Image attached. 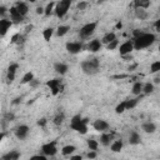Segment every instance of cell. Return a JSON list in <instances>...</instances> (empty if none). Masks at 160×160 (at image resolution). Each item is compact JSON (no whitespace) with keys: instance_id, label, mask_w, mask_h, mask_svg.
Listing matches in <instances>:
<instances>
[{"instance_id":"obj_1","label":"cell","mask_w":160,"mask_h":160,"mask_svg":"<svg viewBox=\"0 0 160 160\" xmlns=\"http://www.w3.org/2000/svg\"><path fill=\"white\" fill-rule=\"evenodd\" d=\"M155 40H156V38H155V35L153 33H143L138 38L133 39L134 49L135 50H142V49L149 48L150 45H153L155 43Z\"/></svg>"},{"instance_id":"obj_2","label":"cell","mask_w":160,"mask_h":160,"mask_svg":"<svg viewBox=\"0 0 160 160\" xmlns=\"http://www.w3.org/2000/svg\"><path fill=\"white\" fill-rule=\"evenodd\" d=\"M99 59H89L82 63V70L88 75H94L99 71Z\"/></svg>"},{"instance_id":"obj_3","label":"cell","mask_w":160,"mask_h":160,"mask_svg":"<svg viewBox=\"0 0 160 160\" xmlns=\"http://www.w3.org/2000/svg\"><path fill=\"white\" fill-rule=\"evenodd\" d=\"M70 126L73 130L80 133V134H86L88 133V124H85L83 122V118L80 115H75L73 116L71 119V123H70Z\"/></svg>"},{"instance_id":"obj_4","label":"cell","mask_w":160,"mask_h":160,"mask_svg":"<svg viewBox=\"0 0 160 160\" xmlns=\"http://www.w3.org/2000/svg\"><path fill=\"white\" fill-rule=\"evenodd\" d=\"M71 5V0H60L58 4H55V9L54 13L58 18H64L68 13V10L70 9Z\"/></svg>"},{"instance_id":"obj_5","label":"cell","mask_w":160,"mask_h":160,"mask_svg":"<svg viewBox=\"0 0 160 160\" xmlns=\"http://www.w3.org/2000/svg\"><path fill=\"white\" fill-rule=\"evenodd\" d=\"M46 85L50 88L53 95H58L60 91H63V84L60 79H51L49 82H46Z\"/></svg>"},{"instance_id":"obj_6","label":"cell","mask_w":160,"mask_h":160,"mask_svg":"<svg viewBox=\"0 0 160 160\" xmlns=\"http://www.w3.org/2000/svg\"><path fill=\"white\" fill-rule=\"evenodd\" d=\"M96 26H98V23L96 22H91V23H88V24H85L82 29H80V38H88V36H90L94 31H95V29H96Z\"/></svg>"},{"instance_id":"obj_7","label":"cell","mask_w":160,"mask_h":160,"mask_svg":"<svg viewBox=\"0 0 160 160\" xmlns=\"http://www.w3.org/2000/svg\"><path fill=\"white\" fill-rule=\"evenodd\" d=\"M66 50H68V53H70V54H73V55H76V54H79V53H82L83 51V49H84V46H83V44L80 43V42H71V43H66Z\"/></svg>"},{"instance_id":"obj_8","label":"cell","mask_w":160,"mask_h":160,"mask_svg":"<svg viewBox=\"0 0 160 160\" xmlns=\"http://www.w3.org/2000/svg\"><path fill=\"white\" fill-rule=\"evenodd\" d=\"M42 151L44 155L46 156H54L56 153H58V149H56V142H50V143H46L42 146Z\"/></svg>"},{"instance_id":"obj_9","label":"cell","mask_w":160,"mask_h":160,"mask_svg":"<svg viewBox=\"0 0 160 160\" xmlns=\"http://www.w3.org/2000/svg\"><path fill=\"white\" fill-rule=\"evenodd\" d=\"M134 50V44L133 40H128V42L123 43L119 46V53L120 55H126V54H131V51Z\"/></svg>"},{"instance_id":"obj_10","label":"cell","mask_w":160,"mask_h":160,"mask_svg":"<svg viewBox=\"0 0 160 160\" xmlns=\"http://www.w3.org/2000/svg\"><path fill=\"white\" fill-rule=\"evenodd\" d=\"M9 11H10V20H11L13 24H19V23H22L24 20V16H22L19 14V11L16 10L15 6H11Z\"/></svg>"},{"instance_id":"obj_11","label":"cell","mask_w":160,"mask_h":160,"mask_svg":"<svg viewBox=\"0 0 160 160\" xmlns=\"http://www.w3.org/2000/svg\"><path fill=\"white\" fill-rule=\"evenodd\" d=\"M93 128L96 131L104 133V131H106L109 129V124L105 122V120H103V119H98V120H95V122L93 123Z\"/></svg>"},{"instance_id":"obj_12","label":"cell","mask_w":160,"mask_h":160,"mask_svg":"<svg viewBox=\"0 0 160 160\" xmlns=\"http://www.w3.org/2000/svg\"><path fill=\"white\" fill-rule=\"evenodd\" d=\"M19 69V65L16 63H13L9 65L8 68V75H6V79H8V83H13L14 79H15V74H16V70Z\"/></svg>"},{"instance_id":"obj_13","label":"cell","mask_w":160,"mask_h":160,"mask_svg":"<svg viewBox=\"0 0 160 160\" xmlns=\"http://www.w3.org/2000/svg\"><path fill=\"white\" fill-rule=\"evenodd\" d=\"M29 134V126L28 125H20L16 130H15V135L18 139L20 140H24Z\"/></svg>"},{"instance_id":"obj_14","label":"cell","mask_w":160,"mask_h":160,"mask_svg":"<svg viewBox=\"0 0 160 160\" xmlns=\"http://www.w3.org/2000/svg\"><path fill=\"white\" fill-rule=\"evenodd\" d=\"M13 25L11 23V20H8V19H0V36H4L9 28Z\"/></svg>"},{"instance_id":"obj_15","label":"cell","mask_w":160,"mask_h":160,"mask_svg":"<svg viewBox=\"0 0 160 160\" xmlns=\"http://www.w3.org/2000/svg\"><path fill=\"white\" fill-rule=\"evenodd\" d=\"M102 42H100L99 39H94L88 44V50L91 51V53H98L100 49H102Z\"/></svg>"},{"instance_id":"obj_16","label":"cell","mask_w":160,"mask_h":160,"mask_svg":"<svg viewBox=\"0 0 160 160\" xmlns=\"http://www.w3.org/2000/svg\"><path fill=\"white\" fill-rule=\"evenodd\" d=\"M143 98V95L140 94V95H138V98H135V99H129V100H125V108H126V110H130V109H134L138 104H139V102H140V99Z\"/></svg>"},{"instance_id":"obj_17","label":"cell","mask_w":160,"mask_h":160,"mask_svg":"<svg viewBox=\"0 0 160 160\" xmlns=\"http://www.w3.org/2000/svg\"><path fill=\"white\" fill-rule=\"evenodd\" d=\"M142 129L146 133V134H154L156 131V125L153 123V122H148V123H144L142 125Z\"/></svg>"},{"instance_id":"obj_18","label":"cell","mask_w":160,"mask_h":160,"mask_svg":"<svg viewBox=\"0 0 160 160\" xmlns=\"http://www.w3.org/2000/svg\"><path fill=\"white\" fill-rule=\"evenodd\" d=\"M123 146H124L123 140H115L114 143L110 144V150L113 153H120V151L123 150Z\"/></svg>"},{"instance_id":"obj_19","label":"cell","mask_w":160,"mask_h":160,"mask_svg":"<svg viewBox=\"0 0 160 160\" xmlns=\"http://www.w3.org/2000/svg\"><path fill=\"white\" fill-rule=\"evenodd\" d=\"M15 8H16V10L19 11V14L22 16H25L28 14V11H29V6L25 3H16Z\"/></svg>"},{"instance_id":"obj_20","label":"cell","mask_w":160,"mask_h":160,"mask_svg":"<svg viewBox=\"0 0 160 160\" xmlns=\"http://www.w3.org/2000/svg\"><path fill=\"white\" fill-rule=\"evenodd\" d=\"M54 69H55V71H56L58 74H60V75H65L69 68H68V65H66V64H63V63H56V64L54 65Z\"/></svg>"},{"instance_id":"obj_21","label":"cell","mask_w":160,"mask_h":160,"mask_svg":"<svg viewBox=\"0 0 160 160\" xmlns=\"http://www.w3.org/2000/svg\"><path fill=\"white\" fill-rule=\"evenodd\" d=\"M135 16L140 20H145L148 19V11L146 9H143V8H135Z\"/></svg>"},{"instance_id":"obj_22","label":"cell","mask_w":160,"mask_h":160,"mask_svg":"<svg viewBox=\"0 0 160 160\" xmlns=\"http://www.w3.org/2000/svg\"><path fill=\"white\" fill-rule=\"evenodd\" d=\"M142 91H143V83H142V82H135V83L133 84L131 93H133L135 96H138V95H140V94H143Z\"/></svg>"},{"instance_id":"obj_23","label":"cell","mask_w":160,"mask_h":160,"mask_svg":"<svg viewBox=\"0 0 160 160\" xmlns=\"http://www.w3.org/2000/svg\"><path fill=\"white\" fill-rule=\"evenodd\" d=\"M129 144L130 145H138L140 144V135L136 131H133L129 136Z\"/></svg>"},{"instance_id":"obj_24","label":"cell","mask_w":160,"mask_h":160,"mask_svg":"<svg viewBox=\"0 0 160 160\" xmlns=\"http://www.w3.org/2000/svg\"><path fill=\"white\" fill-rule=\"evenodd\" d=\"M111 138L113 136L110 134L104 133V134H102V136H100V143H102L104 146H109L110 143H111Z\"/></svg>"},{"instance_id":"obj_25","label":"cell","mask_w":160,"mask_h":160,"mask_svg":"<svg viewBox=\"0 0 160 160\" xmlns=\"http://www.w3.org/2000/svg\"><path fill=\"white\" fill-rule=\"evenodd\" d=\"M116 39V35H115V33H108V34H105L104 36H103V39H102V44H109L110 42H113V40H115Z\"/></svg>"},{"instance_id":"obj_26","label":"cell","mask_w":160,"mask_h":160,"mask_svg":"<svg viewBox=\"0 0 160 160\" xmlns=\"http://www.w3.org/2000/svg\"><path fill=\"white\" fill-rule=\"evenodd\" d=\"M19 158H20V153L16 151V150H13V151H10V153H8L3 156L4 160H18Z\"/></svg>"},{"instance_id":"obj_27","label":"cell","mask_w":160,"mask_h":160,"mask_svg":"<svg viewBox=\"0 0 160 160\" xmlns=\"http://www.w3.org/2000/svg\"><path fill=\"white\" fill-rule=\"evenodd\" d=\"M69 30H70V26H69V25H60V26L56 29V36L62 38V36H64L65 34H68Z\"/></svg>"},{"instance_id":"obj_28","label":"cell","mask_w":160,"mask_h":160,"mask_svg":"<svg viewBox=\"0 0 160 160\" xmlns=\"http://www.w3.org/2000/svg\"><path fill=\"white\" fill-rule=\"evenodd\" d=\"M75 150H76V148H75L74 145H65V146H63V149H62V154H63L64 156H69V155H71Z\"/></svg>"},{"instance_id":"obj_29","label":"cell","mask_w":160,"mask_h":160,"mask_svg":"<svg viewBox=\"0 0 160 160\" xmlns=\"http://www.w3.org/2000/svg\"><path fill=\"white\" fill-rule=\"evenodd\" d=\"M64 120H65V114L62 111V113H58L56 115H55V118H54V124L55 125H62L63 123H64Z\"/></svg>"},{"instance_id":"obj_30","label":"cell","mask_w":160,"mask_h":160,"mask_svg":"<svg viewBox=\"0 0 160 160\" xmlns=\"http://www.w3.org/2000/svg\"><path fill=\"white\" fill-rule=\"evenodd\" d=\"M144 95H149L151 93H154V84L153 83H146V84H143V91H142Z\"/></svg>"},{"instance_id":"obj_31","label":"cell","mask_w":160,"mask_h":160,"mask_svg":"<svg viewBox=\"0 0 160 160\" xmlns=\"http://www.w3.org/2000/svg\"><path fill=\"white\" fill-rule=\"evenodd\" d=\"M53 34H54V29H53V28H46V29H44V31H43V38H44L45 42H50Z\"/></svg>"},{"instance_id":"obj_32","label":"cell","mask_w":160,"mask_h":160,"mask_svg":"<svg viewBox=\"0 0 160 160\" xmlns=\"http://www.w3.org/2000/svg\"><path fill=\"white\" fill-rule=\"evenodd\" d=\"M54 9H55V3H54V2H50V3L44 8V15H45V16H50L51 13L54 11Z\"/></svg>"},{"instance_id":"obj_33","label":"cell","mask_w":160,"mask_h":160,"mask_svg":"<svg viewBox=\"0 0 160 160\" xmlns=\"http://www.w3.org/2000/svg\"><path fill=\"white\" fill-rule=\"evenodd\" d=\"M33 79H34V74L31 71H28L23 76V79H22V84H29V82H30V80H33Z\"/></svg>"},{"instance_id":"obj_34","label":"cell","mask_w":160,"mask_h":160,"mask_svg":"<svg viewBox=\"0 0 160 160\" xmlns=\"http://www.w3.org/2000/svg\"><path fill=\"white\" fill-rule=\"evenodd\" d=\"M125 110H126V108H125V100H124V102H122L120 104H118L116 108H115V113L116 114H123Z\"/></svg>"},{"instance_id":"obj_35","label":"cell","mask_w":160,"mask_h":160,"mask_svg":"<svg viewBox=\"0 0 160 160\" xmlns=\"http://www.w3.org/2000/svg\"><path fill=\"white\" fill-rule=\"evenodd\" d=\"M160 71V62H154L151 65H150V73L153 74H156Z\"/></svg>"},{"instance_id":"obj_36","label":"cell","mask_w":160,"mask_h":160,"mask_svg":"<svg viewBox=\"0 0 160 160\" xmlns=\"http://www.w3.org/2000/svg\"><path fill=\"white\" fill-rule=\"evenodd\" d=\"M88 146H89V149H90V150H98V146H99V144H98V142H96V140L89 139V140H88Z\"/></svg>"},{"instance_id":"obj_37","label":"cell","mask_w":160,"mask_h":160,"mask_svg":"<svg viewBox=\"0 0 160 160\" xmlns=\"http://www.w3.org/2000/svg\"><path fill=\"white\" fill-rule=\"evenodd\" d=\"M118 46H119V42H118L116 39L113 40V42H110L109 44H106V49H108V50H115Z\"/></svg>"},{"instance_id":"obj_38","label":"cell","mask_w":160,"mask_h":160,"mask_svg":"<svg viewBox=\"0 0 160 160\" xmlns=\"http://www.w3.org/2000/svg\"><path fill=\"white\" fill-rule=\"evenodd\" d=\"M150 6V0H139V8L148 9Z\"/></svg>"},{"instance_id":"obj_39","label":"cell","mask_w":160,"mask_h":160,"mask_svg":"<svg viewBox=\"0 0 160 160\" xmlns=\"http://www.w3.org/2000/svg\"><path fill=\"white\" fill-rule=\"evenodd\" d=\"M14 119H15L14 113H6L5 116H4V120H5V122H14Z\"/></svg>"},{"instance_id":"obj_40","label":"cell","mask_w":160,"mask_h":160,"mask_svg":"<svg viewBox=\"0 0 160 160\" xmlns=\"http://www.w3.org/2000/svg\"><path fill=\"white\" fill-rule=\"evenodd\" d=\"M76 8H78V10H85L86 8H88V3L86 2H80V3H78V5H76Z\"/></svg>"},{"instance_id":"obj_41","label":"cell","mask_w":160,"mask_h":160,"mask_svg":"<svg viewBox=\"0 0 160 160\" xmlns=\"http://www.w3.org/2000/svg\"><path fill=\"white\" fill-rule=\"evenodd\" d=\"M46 123H48V120H46L45 118H42V119H39V120H38V123H36V124H38L39 126H42V128H44V126L46 125Z\"/></svg>"},{"instance_id":"obj_42","label":"cell","mask_w":160,"mask_h":160,"mask_svg":"<svg viewBox=\"0 0 160 160\" xmlns=\"http://www.w3.org/2000/svg\"><path fill=\"white\" fill-rule=\"evenodd\" d=\"M46 155H34L30 158V160H46Z\"/></svg>"},{"instance_id":"obj_43","label":"cell","mask_w":160,"mask_h":160,"mask_svg":"<svg viewBox=\"0 0 160 160\" xmlns=\"http://www.w3.org/2000/svg\"><path fill=\"white\" fill-rule=\"evenodd\" d=\"M88 159H95L96 156H98V154H96V150H90L89 153H88Z\"/></svg>"},{"instance_id":"obj_44","label":"cell","mask_w":160,"mask_h":160,"mask_svg":"<svg viewBox=\"0 0 160 160\" xmlns=\"http://www.w3.org/2000/svg\"><path fill=\"white\" fill-rule=\"evenodd\" d=\"M29 85L31 86V88H36L38 85H39V80L38 79H33V80H30V82H29Z\"/></svg>"},{"instance_id":"obj_45","label":"cell","mask_w":160,"mask_h":160,"mask_svg":"<svg viewBox=\"0 0 160 160\" xmlns=\"http://www.w3.org/2000/svg\"><path fill=\"white\" fill-rule=\"evenodd\" d=\"M22 102H23V98H22V96H18V98H15V99L13 100L11 104H13V105H18V104L22 103Z\"/></svg>"},{"instance_id":"obj_46","label":"cell","mask_w":160,"mask_h":160,"mask_svg":"<svg viewBox=\"0 0 160 160\" xmlns=\"http://www.w3.org/2000/svg\"><path fill=\"white\" fill-rule=\"evenodd\" d=\"M8 13V9L5 8V6H0V18H4V15Z\"/></svg>"},{"instance_id":"obj_47","label":"cell","mask_w":160,"mask_h":160,"mask_svg":"<svg viewBox=\"0 0 160 160\" xmlns=\"http://www.w3.org/2000/svg\"><path fill=\"white\" fill-rule=\"evenodd\" d=\"M19 38H20V35H19V34H15V35H13V38H11V40H10V43H11V44H15V43H18V42H19Z\"/></svg>"},{"instance_id":"obj_48","label":"cell","mask_w":160,"mask_h":160,"mask_svg":"<svg viewBox=\"0 0 160 160\" xmlns=\"http://www.w3.org/2000/svg\"><path fill=\"white\" fill-rule=\"evenodd\" d=\"M142 34H143V31L140 30V29H135V30L133 31V39H134V38H138L139 35H142Z\"/></svg>"},{"instance_id":"obj_49","label":"cell","mask_w":160,"mask_h":160,"mask_svg":"<svg viewBox=\"0 0 160 160\" xmlns=\"http://www.w3.org/2000/svg\"><path fill=\"white\" fill-rule=\"evenodd\" d=\"M122 56H123V59H124V62H131V60H133L131 54H126V55H122Z\"/></svg>"},{"instance_id":"obj_50","label":"cell","mask_w":160,"mask_h":160,"mask_svg":"<svg viewBox=\"0 0 160 160\" xmlns=\"http://www.w3.org/2000/svg\"><path fill=\"white\" fill-rule=\"evenodd\" d=\"M154 26H155V30L159 33V31H160V20H156L155 24H154Z\"/></svg>"},{"instance_id":"obj_51","label":"cell","mask_w":160,"mask_h":160,"mask_svg":"<svg viewBox=\"0 0 160 160\" xmlns=\"http://www.w3.org/2000/svg\"><path fill=\"white\" fill-rule=\"evenodd\" d=\"M36 14H38V15H42V14H44V8L39 6V8L36 9Z\"/></svg>"},{"instance_id":"obj_52","label":"cell","mask_w":160,"mask_h":160,"mask_svg":"<svg viewBox=\"0 0 160 160\" xmlns=\"http://www.w3.org/2000/svg\"><path fill=\"white\" fill-rule=\"evenodd\" d=\"M122 28H123V23H122V22H118V23H116V25H115V29L120 30Z\"/></svg>"},{"instance_id":"obj_53","label":"cell","mask_w":160,"mask_h":160,"mask_svg":"<svg viewBox=\"0 0 160 160\" xmlns=\"http://www.w3.org/2000/svg\"><path fill=\"white\" fill-rule=\"evenodd\" d=\"M4 138H5V133H4V131H0V143L3 142Z\"/></svg>"},{"instance_id":"obj_54","label":"cell","mask_w":160,"mask_h":160,"mask_svg":"<svg viewBox=\"0 0 160 160\" xmlns=\"http://www.w3.org/2000/svg\"><path fill=\"white\" fill-rule=\"evenodd\" d=\"M73 160H82V155H75V156H71Z\"/></svg>"},{"instance_id":"obj_55","label":"cell","mask_w":160,"mask_h":160,"mask_svg":"<svg viewBox=\"0 0 160 160\" xmlns=\"http://www.w3.org/2000/svg\"><path fill=\"white\" fill-rule=\"evenodd\" d=\"M114 79H123V78H126V75H115V76H113Z\"/></svg>"},{"instance_id":"obj_56","label":"cell","mask_w":160,"mask_h":160,"mask_svg":"<svg viewBox=\"0 0 160 160\" xmlns=\"http://www.w3.org/2000/svg\"><path fill=\"white\" fill-rule=\"evenodd\" d=\"M154 83H155V84H159V83H160V78H159V76H156V78L154 79Z\"/></svg>"},{"instance_id":"obj_57","label":"cell","mask_w":160,"mask_h":160,"mask_svg":"<svg viewBox=\"0 0 160 160\" xmlns=\"http://www.w3.org/2000/svg\"><path fill=\"white\" fill-rule=\"evenodd\" d=\"M138 66V64H134V65H131V66H129V70H134L135 68Z\"/></svg>"},{"instance_id":"obj_58","label":"cell","mask_w":160,"mask_h":160,"mask_svg":"<svg viewBox=\"0 0 160 160\" xmlns=\"http://www.w3.org/2000/svg\"><path fill=\"white\" fill-rule=\"evenodd\" d=\"M105 2H106V0H96L98 4H103V3H105Z\"/></svg>"},{"instance_id":"obj_59","label":"cell","mask_w":160,"mask_h":160,"mask_svg":"<svg viewBox=\"0 0 160 160\" xmlns=\"http://www.w3.org/2000/svg\"><path fill=\"white\" fill-rule=\"evenodd\" d=\"M31 29H33V26H31V25H29V26H26V33H29V31H30Z\"/></svg>"},{"instance_id":"obj_60","label":"cell","mask_w":160,"mask_h":160,"mask_svg":"<svg viewBox=\"0 0 160 160\" xmlns=\"http://www.w3.org/2000/svg\"><path fill=\"white\" fill-rule=\"evenodd\" d=\"M28 2H29V3H35L36 0H28Z\"/></svg>"}]
</instances>
